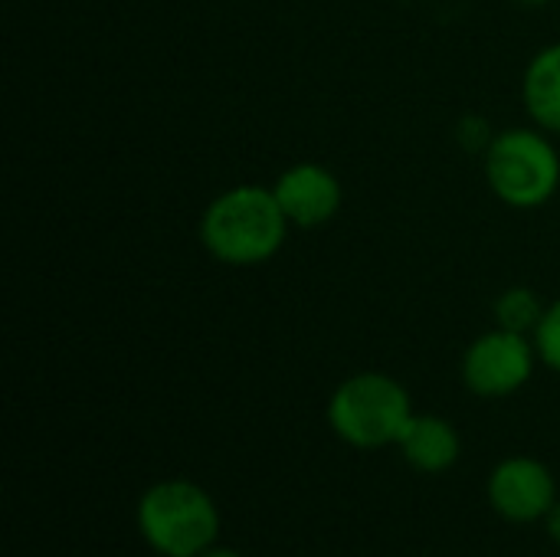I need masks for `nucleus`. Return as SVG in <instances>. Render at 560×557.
Listing matches in <instances>:
<instances>
[{
  "label": "nucleus",
  "instance_id": "obj_1",
  "mask_svg": "<svg viewBox=\"0 0 560 557\" xmlns=\"http://www.w3.org/2000/svg\"><path fill=\"white\" fill-rule=\"evenodd\" d=\"M289 217L272 187L236 184L217 194L200 217V243L223 266H262L289 240Z\"/></svg>",
  "mask_w": 560,
  "mask_h": 557
},
{
  "label": "nucleus",
  "instance_id": "obj_2",
  "mask_svg": "<svg viewBox=\"0 0 560 557\" xmlns=\"http://www.w3.org/2000/svg\"><path fill=\"white\" fill-rule=\"evenodd\" d=\"M138 529L158 555L200 557L220 535V512L197 483L164 479L141 496Z\"/></svg>",
  "mask_w": 560,
  "mask_h": 557
},
{
  "label": "nucleus",
  "instance_id": "obj_3",
  "mask_svg": "<svg viewBox=\"0 0 560 557\" xmlns=\"http://www.w3.org/2000/svg\"><path fill=\"white\" fill-rule=\"evenodd\" d=\"M410 417L413 404L407 387L381 371H361L341 381L328 401V423L335 437L358 450L397 446Z\"/></svg>",
  "mask_w": 560,
  "mask_h": 557
},
{
  "label": "nucleus",
  "instance_id": "obj_4",
  "mask_svg": "<svg viewBox=\"0 0 560 557\" xmlns=\"http://www.w3.org/2000/svg\"><path fill=\"white\" fill-rule=\"evenodd\" d=\"M486 181L505 207L535 210L558 194V148L545 131L505 128L486 148Z\"/></svg>",
  "mask_w": 560,
  "mask_h": 557
},
{
  "label": "nucleus",
  "instance_id": "obj_5",
  "mask_svg": "<svg viewBox=\"0 0 560 557\" xmlns=\"http://www.w3.org/2000/svg\"><path fill=\"white\" fill-rule=\"evenodd\" d=\"M535 361H541L535 338L509 328H492L466 348L463 381L479 397H509L532 381Z\"/></svg>",
  "mask_w": 560,
  "mask_h": 557
},
{
  "label": "nucleus",
  "instance_id": "obj_6",
  "mask_svg": "<svg viewBox=\"0 0 560 557\" xmlns=\"http://www.w3.org/2000/svg\"><path fill=\"white\" fill-rule=\"evenodd\" d=\"M558 483L551 469L532 456H512L489 476V502L509 522H538L555 509Z\"/></svg>",
  "mask_w": 560,
  "mask_h": 557
},
{
  "label": "nucleus",
  "instance_id": "obj_7",
  "mask_svg": "<svg viewBox=\"0 0 560 557\" xmlns=\"http://www.w3.org/2000/svg\"><path fill=\"white\" fill-rule=\"evenodd\" d=\"M272 194H276L282 213L289 217V223L302 227V230L331 223L345 204V187H341L338 174L315 161H299V164L285 167L279 174V181L272 184Z\"/></svg>",
  "mask_w": 560,
  "mask_h": 557
},
{
  "label": "nucleus",
  "instance_id": "obj_8",
  "mask_svg": "<svg viewBox=\"0 0 560 557\" xmlns=\"http://www.w3.org/2000/svg\"><path fill=\"white\" fill-rule=\"evenodd\" d=\"M404 460L420 473H446L456 466L463 443L450 420L436 414H413L397 440Z\"/></svg>",
  "mask_w": 560,
  "mask_h": 557
},
{
  "label": "nucleus",
  "instance_id": "obj_9",
  "mask_svg": "<svg viewBox=\"0 0 560 557\" xmlns=\"http://www.w3.org/2000/svg\"><path fill=\"white\" fill-rule=\"evenodd\" d=\"M522 95L538 128L560 135V43H551L532 56L522 79Z\"/></svg>",
  "mask_w": 560,
  "mask_h": 557
},
{
  "label": "nucleus",
  "instance_id": "obj_10",
  "mask_svg": "<svg viewBox=\"0 0 560 557\" xmlns=\"http://www.w3.org/2000/svg\"><path fill=\"white\" fill-rule=\"evenodd\" d=\"M548 305H541L538 292L528 289V286H512L499 295L495 302V318H499V328H509V332H522V335H535L541 315H545Z\"/></svg>",
  "mask_w": 560,
  "mask_h": 557
},
{
  "label": "nucleus",
  "instance_id": "obj_11",
  "mask_svg": "<svg viewBox=\"0 0 560 557\" xmlns=\"http://www.w3.org/2000/svg\"><path fill=\"white\" fill-rule=\"evenodd\" d=\"M535 348H538V358L551 368V371H558L560 374V299H555L548 309H545V315H541V322H538V328H535Z\"/></svg>",
  "mask_w": 560,
  "mask_h": 557
},
{
  "label": "nucleus",
  "instance_id": "obj_12",
  "mask_svg": "<svg viewBox=\"0 0 560 557\" xmlns=\"http://www.w3.org/2000/svg\"><path fill=\"white\" fill-rule=\"evenodd\" d=\"M548 532H551V538L560 545V502H555V509L548 512Z\"/></svg>",
  "mask_w": 560,
  "mask_h": 557
},
{
  "label": "nucleus",
  "instance_id": "obj_13",
  "mask_svg": "<svg viewBox=\"0 0 560 557\" xmlns=\"http://www.w3.org/2000/svg\"><path fill=\"white\" fill-rule=\"evenodd\" d=\"M200 557H243V555H236V552H230V548H210V552H203Z\"/></svg>",
  "mask_w": 560,
  "mask_h": 557
},
{
  "label": "nucleus",
  "instance_id": "obj_14",
  "mask_svg": "<svg viewBox=\"0 0 560 557\" xmlns=\"http://www.w3.org/2000/svg\"><path fill=\"white\" fill-rule=\"evenodd\" d=\"M515 3H522V7H545L548 0H515Z\"/></svg>",
  "mask_w": 560,
  "mask_h": 557
}]
</instances>
